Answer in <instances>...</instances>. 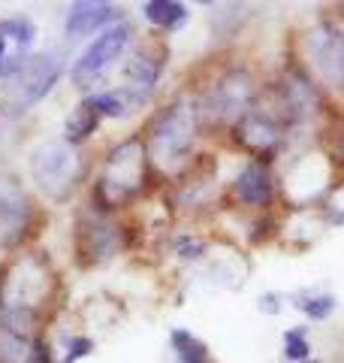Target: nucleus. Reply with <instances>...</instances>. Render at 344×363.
Here are the masks:
<instances>
[{
  "instance_id": "a878e982",
  "label": "nucleus",
  "mask_w": 344,
  "mask_h": 363,
  "mask_svg": "<svg viewBox=\"0 0 344 363\" xmlns=\"http://www.w3.org/2000/svg\"><path fill=\"white\" fill-rule=\"evenodd\" d=\"M302 363H320V360H311V357H308V360H302Z\"/></svg>"
},
{
  "instance_id": "4be33fe9",
  "label": "nucleus",
  "mask_w": 344,
  "mask_h": 363,
  "mask_svg": "<svg viewBox=\"0 0 344 363\" xmlns=\"http://www.w3.org/2000/svg\"><path fill=\"white\" fill-rule=\"evenodd\" d=\"M178 252H181V257H188V260L202 257L205 255V242L202 240H181L178 242Z\"/></svg>"
},
{
  "instance_id": "393cba45",
  "label": "nucleus",
  "mask_w": 344,
  "mask_h": 363,
  "mask_svg": "<svg viewBox=\"0 0 344 363\" xmlns=\"http://www.w3.org/2000/svg\"><path fill=\"white\" fill-rule=\"evenodd\" d=\"M4 52H6V37L0 33V61H4Z\"/></svg>"
},
{
  "instance_id": "dca6fc26",
  "label": "nucleus",
  "mask_w": 344,
  "mask_h": 363,
  "mask_svg": "<svg viewBox=\"0 0 344 363\" xmlns=\"http://www.w3.org/2000/svg\"><path fill=\"white\" fill-rule=\"evenodd\" d=\"M145 18L160 30H178L188 21V6L176 4V0H151L145 4Z\"/></svg>"
},
{
  "instance_id": "f8f14e48",
  "label": "nucleus",
  "mask_w": 344,
  "mask_h": 363,
  "mask_svg": "<svg viewBox=\"0 0 344 363\" xmlns=\"http://www.w3.org/2000/svg\"><path fill=\"white\" fill-rule=\"evenodd\" d=\"M118 16V6L112 4H100V0H82V4H73L70 13H67V21H64V30L70 40H79V37H88L94 30H106L109 21Z\"/></svg>"
},
{
  "instance_id": "9d476101",
  "label": "nucleus",
  "mask_w": 344,
  "mask_h": 363,
  "mask_svg": "<svg viewBox=\"0 0 344 363\" xmlns=\"http://www.w3.org/2000/svg\"><path fill=\"white\" fill-rule=\"evenodd\" d=\"M61 73H64V67H61V61H57L55 52H42V55H37V58H30L25 73L18 76V85H16L18 88V104L21 106L40 104V100L57 85Z\"/></svg>"
},
{
  "instance_id": "6ab92c4d",
  "label": "nucleus",
  "mask_w": 344,
  "mask_h": 363,
  "mask_svg": "<svg viewBox=\"0 0 344 363\" xmlns=\"http://www.w3.org/2000/svg\"><path fill=\"white\" fill-rule=\"evenodd\" d=\"M296 306H299V312H305V318L323 321V318L336 312V297H332V294H308V297H302Z\"/></svg>"
},
{
  "instance_id": "6e6552de",
  "label": "nucleus",
  "mask_w": 344,
  "mask_h": 363,
  "mask_svg": "<svg viewBox=\"0 0 344 363\" xmlns=\"http://www.w3.org/2000/svg\"><path fill=\"white\" fill-rule=\"evenodd\" d=\"M76 248H79V255H82V264L91 267V264H97V260H106L121 252L124 230L115 227L106 215H97V218H88V224H79Z\"/></svg>"
},
{
  "instance_id": "0eeeda50",
  "label": "nucleus",
  "mask_w": 344,
  "mask_h": 363,
  "mask_svg": "<svg viewBox=\"0 0 344 363\" xmlns=\"http://www.w3.org/2000/svg\"><path fill=\"white\" fill-rule=\"evenodd\" d=\"M257 100V82L248 70H229L224 79H217V85L212 88V112L217 118L227 121H239L254 109Z\"/></svg>"
},
{
  "instance_id": "a211bd4d",
  "label": "nucleus",
  "mask_w": 344,
  "mask_h": 363,
  "mask_svg": "<svg viewBox=\"0 0 344 363\" xmlns=\"http://www.w3.org/2000/svg\"><path fill=\"white\" fill-rule=\"evenodd\" d=\"M172 351H176L178 363H209V351H205V345L188 330L172 333Z\"/></svg>"
},
{
  "instance_id": "20e7f679",
  "label": "nucleus",
  "mask_w": 344,
  "mask_h": 363,
  "mask_svg": "<svg viewBox=\"0 0 344 363\" xmlns=\"http://www.w3.org/2000/svg\"><path fill=\"white\" fill-rule=\"evenodd\" d=\"M30 173L45 197L64 200V197H70L73 188L82 182L85 161L76 145H70L67 140H52V143H42L40 149L33 152Z\"/></svg>"
},
{
  "instance_id": "f3484780",
  "label": "nucleus",
  "mask_w": 344,
  "mask_h": 363,
  "mask_svg": "<svg viewBox=\"0 0 344 363\" xmlns=\"http://www.w3.org/2000/svg\"><path fill=\"white\" fill-rule=\"evenodd\" d=\"M97 124H100L97 112L91 109L88 104H79V106L73 109V116L67 118V124H64V140L70 143V145H82L88 136L97 130Z\"/></svg>"
},
{
  "instance_id": "4468645a",
  "label": "nucleus",
  "mask_w": 344,
  "mask_h": 363,
  "mask_svg": "<svg viewBox=\"0 0 344 363\" xmlns=\"http://www.w3.org/2000/svg\"><path fill=\"white\" fill-rule=\"evenodd\" d=\"M160 73H164V61L157 58V55L151 52H139L136 58L127 64V70H124V76H127V91H133L139 100H148V94L154 91Z\"/></svg>"
},
{
  "instance_id": "f03ea898",
  "label": "nucleus",
  "mask_w": 344,
  "mask_h": 363,
  "mask_svg": "<svg viewBox=\"0 0 344 363\" xmlns=\"http://www.w3.org/2000/svg\"><path fill=\"white\" fill-rule=\"evenodd\" d=\"M148 179V155L142 140H130L118 143L106 157V176L94 185V203L100 215H109L118 203H127L142 191Z\"/></svg>"
},
{
  "instance_id": "412c9836",
  "label": "nucleus",
  "mask_w": 344,
  "mask_h": 363,
  "mask_svg": "<svg viewBox=\"0 0 344 363\" xmlns=\"http://www.w3.org/2000/svg\"><path fill=\"white\" fill-rule=\"evenodd\" d=\"M0 33L9 40H16L21 49H28L33 43V37H37V28H33V21H28V18H9L0 25Z\"/></svg>"
},
{
  "instance_id": "9b49d317",
  "label": "nucleus",
  "mask_w": 344,
  "mask_h": 363,
  "mask_svg": "<svg viewBox=\"0 0 344 363\" xmlns=\"http://www.w3.org/2000/svg\"><path fill=\"white\" fill-rule=\"evenodd\" d=\"M30 224V203L18 188L0 182V248L16 245Z\"/></svg>"
},
{
  "instance_id": "7ed1b4c3",
  "label": "nucleus",
  "mask_w": 344,
  "mask_h": 363,
  "mask_svg": "<svg viewBox=\"0 0 344 363\" xmlns=\"http://www.w3.org/2000/svg\"><path fill=\"white\" fill-rule=\"evenodd\" d=\"M200 116L185 100L160 109L154 121L148 124V149L157 164H181L190 155V145L197 140Z\"/></svg>"
},
{
  "instance_id": "b1692460",
  "label": "nucleus",
  "mask_w": 344,
  "mask_h": 363,
  "mask_svg": "<svg viewBox=\"0 0 344 363\" xmlns=\"http://www.w3.org/2000/svg\"><path fill=\"white\" fill-rule=\"evenodd\" d=\"M30 363H55V360H52V351H49V345H45V342H33Z\"/></svg>"
},
{
  "instance_id": "ddd939ff",
  "label": "nucleus",
  "mask_w": 344,
  "mask_h": 363,
  "mask_svg": "<svg viewBox=\"0 0 344 363\" xmlns=\"http://www.w3.org/2000/svg\"><path fill=\"white\" fill-rule=\"evenodd\" d=\"M233 194L242 206H251V209H266L272 203V176L269 169L263 164H248L242 173L236 176L233 182Z\"/></svg>"
},
{
  "instance_id": "1a4fd4ad",
  "label": "nucleus",
  "mask_w": 344,
  "mask_h": 363,
  "mask_svg": "<svg viewBox=\"0 0 344 363\" xmlns=\"http://www.w3.org/2000/svg\"><path fill=\"white\" fill-rule=\"evenodd\" d=\"M233 136L242 149L260 157V164L272 161V155L281 149V140H284L281 124L272 121L269 116H263V112H248L245 118H239L233 124Z\"/></svg>"
},
{
  "instance_id": "2eb2a0df",
  "label": "nucleus",
  "mask_w": 344,
  "mask_h": 363,
  "mask_svg": "<svg viewBox=\"0 0 344 363\" xmlns=\"http://www.w3.org/2000/svg\"><path fill=\"white\" fill-rule=\"evenodd\" d=\"M85 104L97 112V116H109V118H121L127 116L130 109H136L142 104L139 97L127 88H115V91H100V94H91Z\"/></svg>"
},
{
  "instance_id": "f257e3e1",
  "label": "nucleus",
  "mask_w": 344,
  "mask_h": 363,
  "mask_svg": "<svg viewBox=\"0 0 344 363\" xmlns=\"http://www.w3.org/2000/svg\"><path fill=\"white\" fill-rule=\"evenodd\" d=\"M55 269L42 255H21L0 269V315H37L55 297Z\"/></svg>"
},
{
  "instance_id": "423d86ee",
  "label": "nucleus",
  "mask_w": 344,
  "mask_h": 363,
  "mask_svg": "<svg viewBox=\"0 0 344 363\" xmlns=\"http://www.w3.org/2000/svg\"><path fill=\"white\" fill-rule=\"evenodd\" d=\"M305 49L320 82L344 91V33L332 25H320L305 37Z\"/></svg>"
},
{
  "instance_id": "aec40b11",
  "label": "nucleus",
  "mask_w": 344,
  "mask_h": 363,
  "mask_svg": "<svg viewBox=\"0 0 344 363\" xmlns=\"http://www.w3.org/2000/svg\"><path fill=\"white\" fill-rule=\"evenodd\" d=\"M284 354L290 360H296V363L311 357V345H308V330L305 327H296V330L284 333Z\"/></svg>"
},
{
  "instance_id": "39448f33",
  "label": "nucleus",
  "mask_w": 344,
  "mask_h": 363,
  "mask_svg": "<svg viewBox=\"0 0 344 363\" xmlns=\"http://www.w3.org/2000/svg\"><path fill=\"white\" fill-rule=\"evenodd\" d=\"M130 40H133V28L127 25V21H118V25L106 28L94 43L85 45L82 55H79V61L73 64V82L79 88L94 82L103 70H109L112 61L121 58L124 49L130 45Z\"/></svg>"
},
{
  "instance_id": "5701e85b",
  "label": "nucleus",
  "mask_w": 344,
  "mask_h": 363,
  "mask_svg": "<svg viewBox=\"0 0 344 363\" xmlns=\"http://www.w3.org/2000/svg\"><path fill=\"white\" fill-rule=\"evenodd\" d=\"M85 354H91V342H88V339H73L70 354H67V363H76L79 357H85Z\"/></svg>"
}]
</instances>
